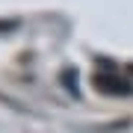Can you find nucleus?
<instances>
[{
    "label": "nucleus",
    "mask_w": 133,
    "mask_h": 133,
    "mask_svg": "<svg viewBox=\"0 0 133 133\" xmlns=\"http://www.w3.org/2000/svg\"><path fill=\"white\" fill-rule=\"evenodd\" d=\"M95 89H101V92H127L130 86L127 83H112V77H95Z\"/></svg>",
    "instance_id": "nucleus-1"
}]
</instances>
